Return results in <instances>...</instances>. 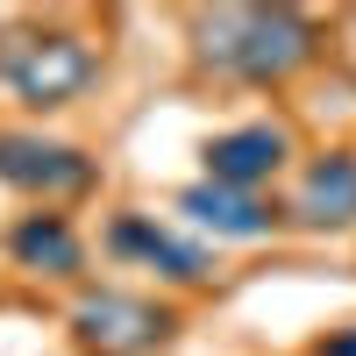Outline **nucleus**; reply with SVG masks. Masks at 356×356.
<instances>
[{"mask_svg": "<svg viewBox=\"0 0 356 356\" xmlns=\"http://www.w3.org/2000/svg\"><path fill=\"white\" fill-rule=\"evenodd\" d=\"M314 50L321 29L300 8H214L193 22V57L243 86H278L300 65H314Z\"/></svg>", "mask_w": 356, "mask_h": 356, "instance_id": "obj_1", "label": "nucleus"}, {"mask_svg": "<svg viewBox=\"0 0 356 356\" xmlns=\"http://www.w3.org/2000/svg\"><path fill=\"white\" fill-rule=\"evenodd\" d=\"M100 79V50L72 29H8L0 36V86L22 107H72Z\"/></svg>", "mask_w": 356, "mask_h": 356, "instance_id": "obj_2", "label": "nucleus"}, {"mask_svg": "<svg viewBox=\"0 0 356 356\" xmlns=\"http://www.w3.org/2000/svg\"><path fill=\"white\" fill-rule=\"evenodd\" d=\"M178 335V314L157 307V300H143V292H79L72 300V342L86 356H150Z\"/></svg>", "mask_w": 356, "mask_h": 356, "instance_id": "obj_3", "label": "nucleus"}, {"mask_svg": "<svg viewBox=\"0 0 356 356\" xmlns=\"http://www.w3.org/2000/svg\"><path fill=\"white\" fill-rule=\"evenodd\" d=\"M0 186H15L29 200H65L93 186V157L79 143H57L36 129H0Z\"/></svg>", "mask_w": 356, "mask_h": 356, "instance_id": "obj_4", "label": "nucleus"}, {"mask_svg": "<svg viewBox=\"0 0 356 356\" xmlns=\"http://www.w3.org/2000/svg\"><path fill=\"white\" fill-rule=\"evenodd\" d=\"M292 157V136L278 122H243V129H221L200 143V164H207V186H235V193H257L271 186Z\"/></svg>", "mask_w": 356, "mask_h": 356, "instance_id": "obj_5", "label": "nucleus"}, {"mask_svg": "<svg viewBox=\"0 0 356 356\" xmlns=\"http://www.w3.org/2000/svg\"><path fill=\"white\" fill-rule=\"evenodd\" d=\"M107 257L143 264V271H157L171 285H207L214 278V257H207L200 243H186V235H171L157 214H114L107 221Z\"/></svg>", "mask_w": 356, "mask_h": 356, "instance_id": "obj_6", "label": "nucleus"}, {"mask_svg": "<svg viewBox=\"0 0 356 356\" xmlns=\"http://www.w3.org/2000/svg\"><path fill=\"white\" fill-rule=\"evenodd\" d=\"M178 214H186L193 228H207L214 243H271V235L285 228V214L271 200H257V193H235V186H186L178 193Z\"/></svg>", "mask_w": 356, "mask_h": 356, "instance_id": "obj_7", "label": "nucleus"}, {"mask_svg": "<svg viewBox=\"0 0 356 356\" xmlns=\"http://www.w3.org/2000/svg\"><path fill=\"white\" fill-rule=\"evenodd\" d=\"M292 221H307V228H356V157L349 150H328V157L307 164L300 200H292Z\"/></svg>", "mask_w": 356, "mask_h": 356, "instance_id": "obj_8", "label": "nucleus"}, {"mask_svg": "<svg viewBox=\"0 0 356 356\" xmlns=\"http://www.w3.org/2000/svg\"><path fill=\"white\" fill-rule=\"evenodd\" d=\"M8 257L22 271H36V278H72L86 264V243H79V228L65 214H22L8 228Z\"/></svg>", "mask_w": 356, "mask_h": 356, "instance_id": "obj_9", "label": "nucleus"}, {"mask_svg": "<svg viewBox=\"0 0 356 356\" xmlns=\"http://www.w3.org/2000/svg\"><path fill=\"white\" fill-rule=\"evenodd\" d=\"M314 356H356V328H335V335H321Z\"/></svg>", "mask_w": 356, "mask_h": 356, "instance_id": "obj_10", "label": "nucleus"}]
</instances>
